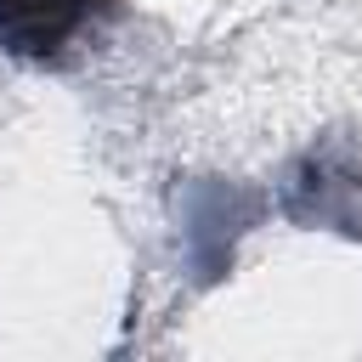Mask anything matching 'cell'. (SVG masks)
I'll list each match as a JSON object with an SVG mask.
<instances>
[{
    "label": "cell",
    "mask_w": 362,
    "mask_h": 362,
    "mask_svg": "<svg viewBox=\"0 0 362 362\" xmlns=\"http://www.w3.org/2000/svg\"><path fill=\"white\" fill-rule=\"evenodd\" d=\"M107 17H119V0H0V51L34 68H62Z\"/></svg>",
    "instance_id": "cell-1"
},
{
    "label": "cell",
    "mask_w": 362,
    "mask_h": 362,
    "mask_svg": "<svg viewBox=\"0 0 362 362\" xmlns=\"http://www.w3.org/2000/svg\"><path fill=\"white\" fill-rule=\"evenodd\" d=\"M283 209L300 226H334V232L362 238V170H356V158L311 147L283 181Z\"/></svg>",
    "instance_id": "cell-2"
},
{
    "label": "cell",
    "mask_w": 362,
    "mask_h": 362,
    "mask_svg": "<svg viewBox=\"0 0 362 362\" xmlns=\"http://www.w3.org/2000/svg\"><path fill=\"white\" fill-rule=\"evenodd\" d=\"M260 215V198L232 187V181H198L187 187L181 232H187V260L198 266V283H215L232 266V238Z\"/></svg>",
    "instance_id": "cell-3"
}]
</instances>
